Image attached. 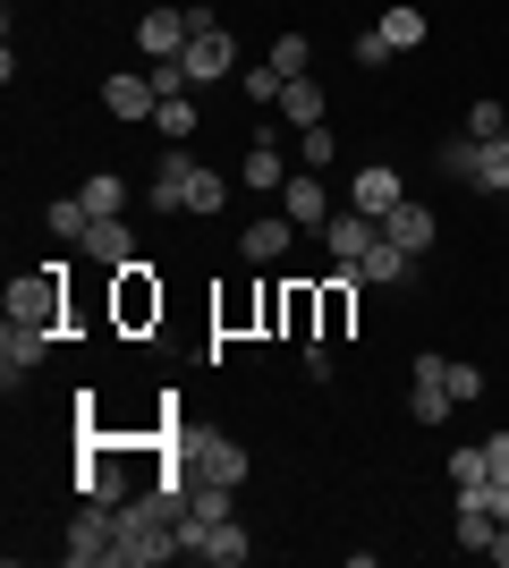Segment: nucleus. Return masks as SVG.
I'll use <instances>...</instances> for the list:
<instances>
[{
    "label": "nucleus",
    "mask_w": 509,
    "mask_h": 568,
    "mask_svg": "<svg viewBox=\"0 0 509 568\" xmlns=\"http://www.w3.org/2000/svg\"><path fill=\"white\" fill-rule=\"evenodd\" d=\"M60 263H43V272H18L9 281V323H34V332H60Z\"/></svg>",
    "instance_id": "nucleus-1"
},
{
    "label": "nucleus",
    "mask_w": 509,
    "mask_h": 568,
    "mask_svg": "<svg viewBox=\"0 0 509 568\" xmlns=\"http://www.w3.org/2000/svg\"><path fill=\"white\" fill-rule=\"evenodd\" d=\"M111 518H120L111 500H85V509L69 518V544H60V560H69V568H111Z\"/></svg>",
    "instance_id": "nucleus-2"
},
{
    "label": "nucleus",
    "mask_w": 509,
    "mask_h": 568,
    "mask_svg": "<svg viewBox=\"0 0 509 568\" xmlns=\"http://www.w3.org/2000/svg\"><path fill=\"white\" fill-rule=\"evenodd\" d=\"M187 43H195V9H179V0H153L145 18H136V51L145 60H179Z\"/></svg>",
    "instance_id": "nucleus-3"
},
{
    "label": "nucleus",
    "mask_w": 509,
    "mask_h": 568,
    "mask_svg": "<svg viewBox=\"0 0 509 568\" xmlns=\"http://www.w3.org/2000/svg\"><path fill=\"white\" fill-rule=\"evenodd\" d=\"M408 416L416 425H450L459 416V399H450V356H416V382H408Z\"/></svg>",
    "instance_id": "nucleus-4"
},
{
    "label": "nucleus",
    "mask_w": 509,
    "mask_h": 568,
    "mask_svg": "<svg viewBox=\"0 0 509 568\" xmlns=\"http://www.w3.org/2000/svg\"><path fill=\"white\" fill-rule=\"evenodd\" d=\"M179 69H187V85H221V77L238 69V43H230V26L204 18V26H195V43L179 51Z\"/></svg>",
    "instance_id": "nucleus-5"
},
{
    "label": "nucleus",
    "mask_w": 509,
    "mask_h": 568,
    "mask_svg": "<svg viewBox=\"0 0 509 568\" xmlns=\"http://www.w3.org/2000/svg\"><path fill=\"white\" fill-rule=\"evenodd\" d=\"M315 237H323V255H332V263H365V246L383 237V221H374V213H357V204H339V213L323 221Z\"/></svg>",
    "instance_id": "nucleus-6"
},
{
    "label": "nucleus",
    "mask_w": 509,
    "mask_h": 568,
    "mask_svg": "<svg viewBox=\"0 0 509 568\" xmlns=\"http://www.w3.org/2000/svg\"><path fill=\"white\" fill-rule=\"evenodd\" d=\"M102 111L136 128V119L162 111V94H153V77H145V69H111V77H102Z\"/></svg>",
    "instance_id": "nucleus-7"
},
{
    "label": "nucleus",
    "mask_w": 509,
    "mask_h": 568,
    "mask_svg": "<svg viewBox=\"0 0 509 568\" xmlns=\"http://www.w3.org/2000/svg\"><path fill=\"white\" fill-rule=\"evenodd\" d=\"M187 475H213V484H246V442H221V433H187Z\"/></svg>",
    "instance_id": "nucleus-8"
},
{
    "label": "nucleus",
    "mask_w": 509,
    "mask_h": 568,
    "mask_svg": "<svg viewBox=\"0 0 509 568\" xmlns=\"http://www.w3.org/2000/svg\"><path fill=\"white\" fill-rule=\"evenodd\" d=\"M238 187H255V195H281V187H289V162H281V128H255V144H246V162H238Z\"/></svg>",
    "instance_id": "nucleus-9"
},
{
    "label": "nucleus",
    "mask_w": 509,
    "mask_h": 568,
    "mask_svg": "<svg viewBox=\"0 0 509 568\" xmlns=\"http://www.w3.org/2000/svg\"><path fill=\"white\" fill-rule=\"evenodd\" d=\"M348 204H357V213H374V221H390L399 204H408V179H399L390 162H365L357 187H348Z\"/></svg>",
    "instance_id": "nucleus-10"
},
{
    "label": "nucleus",
    "mask_w": 509,
    "mask_h": 568,
    "mask_svg": "<svg viewBox=\"0 0 509 568\" xmlns=\"http://www.w3.org/2000/svg\"><path fill=\"white\" fill-rule=\"evenodd\" d=\"M51 339H60V332H34V323H9V332H0V382L18 390V382H26V374H34V365L51 356Z\"/></svg>",
    "instance_id": "nucleus-11"
},
{
    "label": "nucleus",
    "mask_w": 509,
    "mask_h": 568,
    "mask_svg": "<svg viewBox=\"0 0 509 568\" xmlns=\"http://www.w3.org/2000/svg\"><path fill=\"white\" fill-rule=\"evenodd\" d=\"M289 246H297V221L289 213H255L238 230V255L246 263H289Z\"/></svg>",
    "instance_id": "nucleus-12"
},
{
    "label": "nucleus",
    "mask_w": 509,
    "mask_h": 568,
    "mask_svg": "<svg viewBox=\"0 0 509 568\" xmlns=\"http://www.w3.org/2000/svg\"><path fill=\"white\" fill-rule=\"evenodd\" d=\"M281 213H289L297 230H323V221L339 213V204H332V187H323V170H297L289 187H281Z\"/></svg>",
    "instance_id": "nucleus-13"
},
{
    "label": "nucleus",
    "mask_w": 509,
    "mask_h": 568,
    "mask_svg": "<svg viewBox=\"0 0 509 568\" xmlns=\"http://www.w3.org/2000/svg\"><path fill=\"white\" fill-rule=\"evenodd\" d=\"M85 263H102V272H128V263H136V230H128V213L85 221Z\"/></svg>",
    "instance_id": "nucleus-14"
},
{
    "label": "nucleus",
    "mask_w": 509,
    "mask_h": 568,
    "mask_svg": "<svg viewBox=\"0 0 509 568\" xmlns=\"http://www.w3.org/2000/svg\"><path fill=\"white\" fill-rule=\"evenodd\" d=\"M187 179H195V153H187V144H170L162 170H153V213H187Z\"/></svg>",
    "instance_id": "nucleus-15"
},
{
    "label": "nucleus",
    "mask_w": 509,
    "mask_h": 568,
    "mask_svg": "<svg viewBox=\"0 0 509 568\" xmlns=\"http://www.w3.org/2000/svg\"><path fill=\"white\" fill-rule=\"evenodd\" d=\"M383 237H390V246H408V255L425 263V255H434V237H441V221L425 213V204H399V213L383 221Z\"/></svg>",
    "instance_id": "nucleus-16"
},
{
    "label": "nucleus",
    "mask_w": 509,
    "mask_h": 568,
    "mask_svg": "<svg viewBox=\"0 0 509 568\" xmlns=\"http://www.w3.org/2000/svg\"><path fill=\"white\" fill-rule=\"evenodd\" d=\"M348 272H357V281H374V288H399L416 272V255L408 246H390V237H374V246H365V263H348Z\"/></svg>",
    "instance_id": "nucleus-17"
},
{
    "label": "nucleus",
    "mask_w": 509,
    "mask_h": 568,
    "mask_svg": "<svg viewBox=\"0 0 509 568\" xmlns=\"http://www.w3.org/2000/svg\"><path fill=\"white\" fill-rule=\"evenodd\" d=\"M323 111H332L323 77H289V85H281V119H289V128H323Z\"/></svg>",
    "instance_id": "nucleus-18"
},
{
    "label": "nucleus",
    "mask_w": 509,
    "mask_h": 568,
    "mask_svg": "<svg viewBox=\"0 0 509 568\" xmlns=\"http://www.w3.org/2000/svg\"><path fill=\"white\" fill-rule=\"evenodd\" d=\"M476 195H509V136H476Z\"/></svg>",
    "instance_id": "nucleus-19"
},
{
    "label": "nucleus",
    "mask_w": 509,
    "mask_h": 568,
    "mask_svg": "<svg viewBox=\"0 0 509 568\" xmlns=\"http://www.w3.org/2000/svg\"><path fill=\"white\" fill-rule=\"evenodd\" d=\"M357 272H348V263H339V281L332 288H315V297H323V339H339V332H348V314H357Z\"/></svg>",
    "instance_id": "nucleus-20"
},
{
    "label": "nucleus",
    "mask_w": 509,
    "mask_h": 568,
    "mask_svg": "<svg viewBox=\"0 0 509 568\" xmlns=\"http://www.w3.org/2000/svg\"><path fill=\"white\" fill-rule=\"evenodd\" d=\"M153 306H162V288H153V263L136 255V263L120 272V314H128V323H145Z\"/></svg>",
    "instance_id": "nucleus-21"
},
{
    "label": "nucleus",
    "mask_w": 509,
    "mask_h": 568,
    "mask_svg": "<svg viewBox=\"0 0 509 568\" xmlns=\"http://www.w3.org/2000/svg\"><path fill=\"white\" fill-rule=\"evenodd\" d=\"M374 26L390 34V51H416V43H425V9H416V0H390Z\"/></svg>",
    "instance_id": "nucleus-22"
},
{
    "label": "nucleus",
    "mask_w": 509,
    "mask_h": 568,
    "mask_svg": "<svg viewBox=\"0 0 509 568\" xmlns=\"http://www.w3.org/2000/svg\"><path fill=\"white\" fill-rule=\"evenodd\" d=\"M77 195H85V213H94V221L128 213V179H120V170H94V179H85V187H77Z\"/></svg>",
    "instance_id": "nucleus-23"
},
{
    "label": "nucleus",
    "mask_w": 509,
    "mask_h": 568,
    "mask_svg": "<svg viewBox=\"0 0 509 568\" xmlns=\"http://www.w3.org/2000/svg\"><path fill=\"white\" fill-rule=\"evenodd\" d=\"M85 221H94V213H85V195H60V204L43 213V230L60 237V246H85Z\"/></svg>",
    "instance_id": "nucleus-24"
},
{
    "label": "nucleus",
    "mask_w": 509,
    "mask_h": 568,
    "mask_svg": "<svg viewBox=\"0 0 509 568\" xmlns=\"http://www.w3.org/2000/svg\"><path fill=\"white\" fill-rule=\"evenodd\" d=\"M221 204H230V179L195 162V179H187V213H221Z\"/></svg>",
    "instance_id": "nucleus-25"
},
{
    "label": "nucleus",
    "mask_w": 509,
    "mask_h": 568,
    "mask_svg": "<svg viewBox=\"0 0 509 568\" xmlns=\"http://www.w3.org/2000/svg\"><path fill=\"white\" fill-rule=\"evenodd\" d=\"M332 162H339L332 128H297V170H332Z\"/></svg>",
    "instance_id": "nucleus-26"
},
{
    "label": "nucleus",
    "mask_w": 509,
    "mask_h": 568,
    "mask_svg": "<svg viewBox=\"0 0 509 568\" xmlns=\"http://www.w3.org/2000/svg\"><path fill=\"white\" fill-rule=\"evenodd\" d=\"M492 535H501V518H492V509H467V500H459V551H492Z\"/></svg>",
    "instance_id": "nucleus-27"
},
{
    "label": "nucleus",
    "mask_w": 509,
    "mask_h": 568,
    "mask_svg": "<svg viewBox=\"0 0 509 568\" xmlns=\"http://www.w3.org/2000/svg\"><path fill=\"white\" fill-rule=\"evenodd\" d=\"M272 69L281 77H306V60H315V43H306V34H272V51H264Z\"/></svg>",
    "instance_id": "nucleus-28"
},
{
    "label": "nucleus",
    "mask_w": 509,
    "mask_h": 568,
    "mask_svg": "<svg viewBox=\"0 0 509 568\" xmlns=\"http://www.w3.org/2000/svg\"><path fill=\"white\" fill-rule=\"evenodd\" d=\"M434 162H441V179H476V136H441Z\"/></svg>",
    "instance_id": "nucleus-29"
},
{
    "label": "nucleus",
    "mask_w": 509,
    "mask_h": 568,
    "mask_svg": "<svg viewBox=\"0 0 509 568\" xmlns=\"http://www.w3.org/2000/svg\"><path fill=\"white\" fill-rule=\"evenodd\" d=\"M153 128H162L170 144H187V136H195V102H187V94H170L162 111H153Z\"/></svg>",
    "instance_id": "nucleus-30"
},
{
    "label": "nucleus",
    "mask_w": 509,
    "mask_h": 568,
    "mask_svg": "<svg viewBox=\"0 0 509 568\" xmlns=\"http://www.w3.org/2000/svg\"><path fill=\"white\" fill-rule=\"evenodd\" d=\"M238 85H246V102H264V111H281V85H289V77H281V69L264 60V69H246Z\"/></svg>",
    "instance_id": "nucleus-31"
},
{
    "label": "nucleus",
    "mask_w": 509,
    "mask_h": 568,
    "mask_svg": "<svg viewBox=\"0 0 509 568\" xmlns=\"http://www.w3.org/2000/svg\"><path fill=\"white\" fill-rule=\"evenodd\" d=\"M348 60H357V69H390V34H383V26H365L357 43H348Z\"/></svg>",
    "instance_id": "nucleus-32"
},
{
    "label": "nucleus",
    "mask_w": 509,
    "mask_h": 568,
    "mask_svg": "<svg viewBox=\"0 0 509 568\" xmlns=\"http://www.w3.org/2000/svg\"><path fill=\"white\" fill-rule=\"evenodd\" d=\"M467 136H509V111H501V102H467Z\"/></svg>",
    "instance_id": "nucleus-33"
},
{
    "label": "nucleus",
    "mask_w": 509,
    "mask_h": 568,
    "mask_svg": "<svg viewBox=\"0 0 509 568\" xmlns=\"http://www.w3.org/2000/svg\"><path fill=\"white\" fill-rule=\"evenodd\" d=\"M450 399H459V407L485 399V374H476V365H459V356H450Z\"/></svg>",
    "instance_id": "nucleus-34"
},
{
    "label": "nucleus",
    "mask_w": 509,
    "mask_h": 568,
    "mask_svg": "<svg viewBox=\"0 0 509 568\" xmlns=\"http://www.w3.org/2000/svg\"><path fill=\"white\" fill-rule=\"evenodd\" d=\"M485 467H492V475H509V433H492V442H485Z\"/></svg>",
    "instance_id": "nucleus-35"
},
{
    "label": "nucleus",
    "mask_w": 509,
    "mask_h": 568,
    "mask_svg": "<svg viewBox=\"0 0 509 568\" xmlns=\"http://www.w3.org/2000/svg\"><path fill=\"white\" fill-rule=\"evenodd\" d=\"M492 518L509 526V475H492Z\"/></svg>",
    "instance_id": "nucleus-36"
},
{
    "label": "nucleus",
    "mask_w": 509,
    "mask_h": 568,
    "mask_svg": "<svg viewBox=\"0 0 509 568\" xmlns=\"http://www.w3.org/2000/svg\"><path fill=\"white\" fill-rule=\"evenodd\" d=\"M485 560H492V568H509V526L492 535V551H485Z\"/></svg>",
    "instance_id": "nucleus-37"
}]
</instances>
